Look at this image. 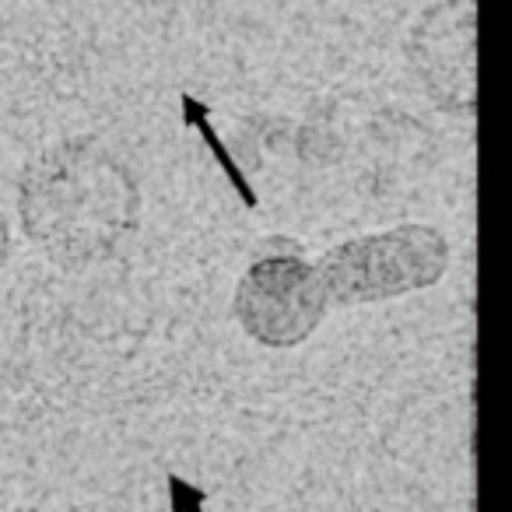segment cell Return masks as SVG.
Segmentation results:
<instances>
[{
    "instance_id": "obj_1",
    "label": "cell",
    "mask_w": 512,
    "mask_h": 512,
    "mask_svg": "<svg viewBox=\"0 0 512 512\" xmlns=\"http://www.w3.org/2000/svg\"><path fill=\"white\" fill-rule=\"evenodd\" d=\"M25 235L60 267H88L130 239L141 193L130 169L92 137L32 158L18 186Z\"/></svg>"
},
{
    "instance_id": "obj_2",
    "label": "cell",
    "mask_w": 512,
    "mask_h": 512,
    "mask_svg": "<svg viewBox=\"0 0 512 512\" xmlns=\"http://www.w3.org/2000/svg\"><path fill=\"white\" fill-rule=\"evenodd\" d=\"M449 267V242L432 225H397L334 246L316 274L330 306H369L432 288Z\"/></svg>"
},
{
    "instance_id": "obj_3",
    "label": "cell",
    "mask_w": 512,
    "mask_h": 512,
    "mask_svg": "<svg viewBox=\"0 0 512 512\" xmlns=\"http://www.w3.org/2000/svg\"><path fill=\"white\" fill-rule=\"evenodd\" d=\"M327 292L299 249L260 256L235 288L232 313L264 348H299L327 320Z\"/></svg>"
},
{
    "instance_id": "obj_4",
    "label": "cell",
    "mask_w": 512,
    "mask_h": 512,
    "mask_svg": "<svg viewBox=\"0 0 512 512\" xmlns=\"http://www.w3.org/2000/svg\"><path fill=\"white\" fill-rule=\"evenodd\" d=\"M183 123L186 127H193L200 137H204V144L211 148V155H214V162L221 165V172L228 176V183L235 186V193L242 197V204L246 207H256V193H253V186H249V179L242 176V169H239V162L232 158V151L225 148V141L218 137V130L211 127V116H207V106L204 102H197L193 95H183Z\"/></svg>"
},
{
    "instance_id": "obj_5",
    "label": "cell",
    "mask_w": 512,
    "mask_h": 512,
    "mask_svg": "<svg viewBox=\"0 0 512 512\" xmlns=\"http://www.w3.org/2000/svg\"><path fill=\"white\" fill-rule=\"evenodd\" d=\"M169 502L172 512H204V491L186 481V477L169 474Z\"/></svg>"
},
{
    "instance_id": "obj_6",
    "label": "cell",
    "mask_w": 512,
    "mask_h": 512,
    "mask_svg": "<svg viewBox=\"0 0 512 512\" xmlns=\"http://www.w3.org/2000/svg\"><path fill=\"white\" fill-rule=\"evenodd\" d=\"M8 253H11V232H8V218L0 214V267H4Z\"/></svg>"
},
{
    "instance_id": "obj_7",
    "label": "cell",
    "mask_w": 512,
    "mask_h": 512,
    "mask_svg": "<svg viewBox=\"0 0 512 512\" xmlns=\"http://www.w3.org/2000/svg\"><path fill=\"white\" fill-rule=\"evenodd\" d=\"M11 512H53V509H36V505H22V509H11Z\"/></svg>"
}]
</instances>
